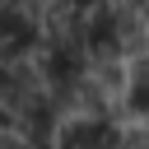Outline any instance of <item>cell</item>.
I'll use <instances>...</instances> for the list:
<instances>
[{"mask_svg": "<svg viewBox=\"0 0 149 149\" xmlns=\"http://www.w3.org/2000/svg\"><path fill=\"white\" fill-rule=\"evenodd\" d=\"M51 149H121V130L112 116H70L56 126Z\"/></svg>", "mask_w": 149, "mask_h": 149, "instance_id": "obj_1", "label": "cell"}, {"mask_svg": "<svg viewBox=\"0 0 149 149\" xmlns=\"http://www.w3.org/2000/svg\"><path fill=\"white\" fill-rule=\"evenodd\" d=\"M107 14H112V37H116L121 61H126V56H135V61L149 56V19H144L135 5H126V0H112Z\"/></svg>", "mask_w": 149, "mask_h": 149, "instance_id": "obj_2", "label": "cell"}, {"mask_svg": "<svg viewBox=\"0 0 149 149\" xmlns=\"http://www.w3.org/2000/svg\"><path fill=\"white\" fill-rule=\"evenodd\" d=\"M126 112L149 116V56H140L135 70H130V79H126Z\"/></svg>", "mask_w": 149, "mask_h": 149, "instance_id": "obj_3", "label": "cell"}, {"mask_svg": "<svg viewBox=\"0 0 149 149\" xmlns=\"http://www.w3.org/2000/svg\"><path fill=\"white\" fill-rule=\"evenodd\" d=\"M121 149H149V130H130V135H121Z\"/></svg>", "mask_w": 149, "mask_h": 149, "instance_id": "obj_4", "label": "cell"}, {"mask_svg": "<svg viewBox=\"0 0 149 149\" xmlns=\"http://www.w3.org/2000/svg\"><path fill=\"white\" fill-rule=\"evenodd\" d=\"M0 149H23V140H19V130H5V126H0Z\"/></svg>", "mask_w": 149, "mask_h": 149, "instance_id": "obj_5", "label": "cell"}, {"mask_svg": "<svg viewBox=\"0 0 149 149\" xmlns=\"http://www.w3.org/2000/svg\"><path fill=\"white\" fill-rule=\"evenodd\" d=\"M23 149H51V144H28V140H23Z\"/></svg>", "mask_w": 149, "mask_h": 149, "instance_id": "obj_6", "label": "cell"}]
</instances>
